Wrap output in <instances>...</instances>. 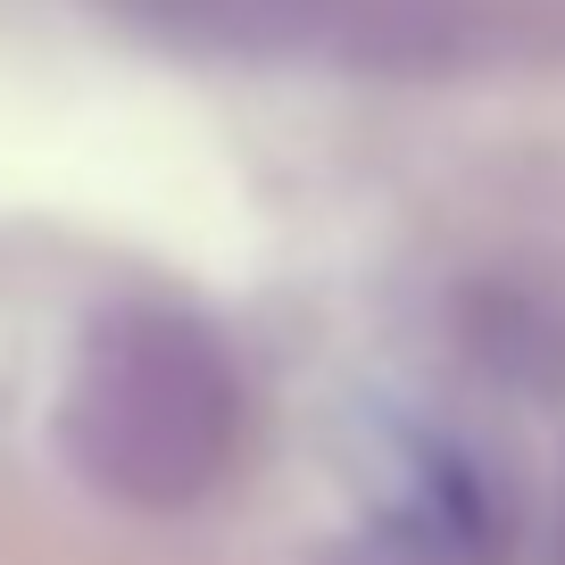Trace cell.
I'll use <instances>...</instances> for the list:
<instances>
[{
  "instance_id": "obj_1",
  "label": "cell",
  "mask_w": 565,
  "mask_h": 565,
  "mask_svg": "<svg viewBox=\"0 0 565 565\" xmlns=\"http://www.w3.org/2000/svg\"><path fill=\"white\" fill-rule=\"evenodd\" d=\"M75 424H100V482H141L150 499L192 491L225 458L233 424V383L225 358L175 317L117 324L92 350V391L75 399Z\"/></svg>"
},
{
  "instance_id": "obj_2",
  "label": "cell",
  "mask_w": 565,
  "mask_h": 565,
  "mask_svg": "<svg viewBox=\"0 0 565 565\" xmlns=\"http://www.w3.org/2000/svg\"><path fill=\"white\" fill-rule=\"evenodd\" d=\"M391 557L399 565H491L508 548V508H499L491 475L466 449L424 441L407 466V499L391 508Z\"/></svg>"
}]
</instances>
